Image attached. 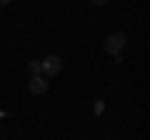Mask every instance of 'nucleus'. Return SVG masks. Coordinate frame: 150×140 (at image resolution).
<instances>
[{
	"label": "nucleus",
	"instance_id": "f257e3e1",
	"mask_svg": "<svg viewBox=\"0 0 150 140\" xmlns=\"http://www.w3.org/2000/svg\"><path fill=\"white\" fill-rule=\"evenodd\" d=\"M128 45V38H125V33H110L105 38V43H103V48H105V53L108 55H120L123 53V48Z\"/></svg>",
	"mask_w": 150,
	"mask_h": 140
},
{
	"label": "nucleus",
	"instance_id": "f03ea898",
	"mask_svg": "<svg viewBox=\"0 0 150 140\" xmlns=\"http://www.w3.org/2000/svg\"><path fill=\"white\" fill-rule=\"evenodd\" d=\"M60 70H63V60H60L58 55H48V58L40 60V75L48 78V80H50V78H55Z\"/></svg>",
	"mask_w": 150,
	"mask_h": 140
},
{
	"label": "nucleus",
	"instance_id": "7ed1b4c3",
	"mask_svg": "<svg viewBox=\"0 0 150 140\" xmlns=\"http://www.w3.org/2000/svg\"><path fill=\"white\" fill-rule=\"evenodd\" d=\"M48 88H50V83H48V78H43V75H33L30 80H28V90H30L33 95H45Z\"/></svg>",
	"mask_w": 150,
	"mask_h": 140
},
{
	"label": "nucleus",
	"instance_id": "20e7f679",
	"mask_svg": "<svg viewBox=\"0 0 150 140\" xmlns=\"http://www.w3.org/2000/svg\"><path fill=\"white\" fill-rule=\"evenodd\" d=\"M93 113H95V115L105 113V100H95V103H93Z\"/></svg>",
	"mask_w": 150,
	"mask_h": 140
},
{
	"label": "nucleus",
	"instance_id": "39448f33",
	"mask_svg": "<svg viewBox=\"0 0 150 140\" xmlns=\"http://www.w3.org/2000/svg\"><path fill=\"white\" fill-rule=\"evenodd\" d=\"M28 70H30L33 75H40V60H30L28 63Z\"/></svg>",
	"mask_w": 150,
	"mask_h": 140
},
{
	"label": "nucleus",
	"instance_id": "423d86ee",
	"mask_svg": "<svg viewBox=\"0 0 150 140\" xmlns=\"http://www.w3.org/2000/svg\"><path fill=\"white\" fill-rule=\"evenodd\" d=\"M93 3H95V5H105L108 0H93Z\"/></svg>",
	"mask_w": 150,
	"mask_h": 140
},
{
	"label": "nucleus",
	"instance_id": "0eeeda50",
	"mask_svg": "<svg viewBox=\"0 0 150 140\" xmlns=\"http://www.w3.org/2000/svg\"><path fill=\"white\" fill-rule=\"evenodd\" d=\"M13 0H0V5H10Z\"/></svg>",
	"mask_w": 150,
	"mask_h": 140
}]
</instances>
